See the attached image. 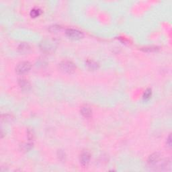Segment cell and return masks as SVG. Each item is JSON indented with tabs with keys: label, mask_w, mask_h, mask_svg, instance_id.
Returning a JSON list of instances; mask_svg holds the SVG:
<instances>
[{
	"label": "cell",
	"mask_w": 172,
	"mask_h": 172,
	"mask_svg": "<svg viewBox=\"0 0 172 172\" xmlns=\"http://www.w3.org/2000/svg\"><path fill=\"white\" fill-rule=\"evenodd\" d=\"M86 65L89 69L91 70H96L98 67V64L93 60H88L86 63Z\"/></svg>",
	"instance_id": "30bf717a"
},
{
	"label": "cell",
	"mask_w": 172,
	"mask_h": 172,
	"mask_svg": "<svg viewBox=\"0 0 172 172\" xmlns=\"http://www.w3.org/2000/svg\"><path fill=\"white\" fill-rule=\"evenodd\" d=\"M59 69H60V71L66 73L71 74L73 73L76 71V66L73 63H72L71 61H69V60H64V61H62L61 63H60L59 64Z\"/></svg>",
	"instance_id": "6da1fadb"
},
{
	"label": "cell",
	"mask_w": 172,
	"mask_h": 172,
	"mask_svg": "<svg viewBox=\"0 0 172 172\" xmlns=\"http://www.w3.org/2000/svg\"><path fill=\"white\" fill-rule=\"evenodd\" d=\"M66 35L68 36L69 38L73 40H79L81 39V38H83V35L82 32L79 31L78 30H76V29H72V28H69L66 30V32H65Z\"/></svg>",
	"instance_id": "3957f363"
},
{
	"label": "cell",
	"mask_w": 172,
	"mask_h": 172,
	"mask_svg": "<svg viewBox=\"0 0 172 172\" xmlns=\"http://www.w3.org/2000/svg\"><path fill=\"white\" fill-rule=\"evenodd\" d=\"M33 147L32 143H24L21 146V148L24 151H30Z\"/></svg>",
	"instance_id": "8fae6325"
},
{
	"label": "cell",
	"mask_w": 172,
	"mask_h": 172,
	"mask_svg": "<svg viewBox=\"0 0 172 172\" xmlns=\"http://www.w3.org/2000/svg\"><path fill=\"white\" fill-rule=\"evenodd\" d=\"M40 48L41 49L45 52L53 51L55 48V43L52 42L51 40H46L42 41V42L41 43Z\"/></svg>",
	"instance_id": "277c9868"
},
{
	"label": "cell",
	"mask_w": 172,
	"mask_h": 172,
	"mask_svg": "<svg viewBox=\"0 0 172 172\" xmlns=\"http://www.w3.org/2000/svg\"><path fill=\"white\" fill-rule=\"evenodd\" d=\"M31 68V65L28 61H23L18 63L16 67V71L18 75H23L28 73Z\"/></svg>",
	"instance_id": "7a4b0ae2"
},
{
	"label": "cell",
	"mask_w": 172,
	"mask_h": 172,
	"mask_svg": "<svg viewBox=\"0 0 172 172\" xmlns=\"http://www.w3.org/2000/svg\"><path fill=\"white\" fill-rule=\"evenodd\" d=\"M40 13H41V11L40 9L34 8L30 12V16L33 17V18H36V17H38V16H40Z\"/></svg>",
	"instance_id": "7c38bea8"
},
{
	"label": "cell",
	"mask_w": 172,
	"mask_h": 172,
	"mask_svg": "<svg viewBox=\"0 0 172 172\" xmlns=\"http://www.w3.org/2000/svg\"><path fill=\"white\" fill-rule=\"evenodd\" d=\"M167 145H168L169 147H171V136L169 137V139L167 140Z\"/></svg>",
	"instance_id": "9a60e30c"
},
{
	"label": "cell",
	"mask_w": 172,
	"mask_h": 172,
	"mask_svg": "<svg viewBox=\"0 0 172 172\" xmlns=\"http://www.w3.org/2000/svg\"><path fill=\"white\" fill-rule=\"evenodd\" d=\"M18 50L22 53H28L30 50V47L28 44L25 42L21 43V44L18 46Z\"/></svg>",
	"instance_id": "9c48e42d"
},
{
	"label": "cell",
	"mask_w": 172,
	"mask_h": 172,
	"mask_svg": "<svg viewBox=\"0 0 172 172\" xmlns=\"http://www.w3.org/2000/svg\"><path fill=\"white\" fill-rule=\"evenodd\" d=\"M18 83L20 85V88L24 91H28L30 88V84L28 80H26L25 79H19Z\"/></svg>",
	"instance_id": "ba28073f"
},
{
	"label": "cell",
	"mask_w": 172,
	"mask_h": 172,
	"mask_svg": "<svg viewBox=\"0 0 172 172\" xmlns=\"http://www.w3.org/2000/svg\"><path fill=\"white\" fill-rule=\"evenodd\" d=\"M58 155H59V157L60 160H63L65 159V153L63 151H61V150H60V151L58 152Z\"/></svg>",
	"instance_id": "5bb4252c"
},
{
	"label": "cell",
	"mask_w": 172,
	"mask_h": 172,
	"mask_svg": "<svg viewBox=\"0 0 172 172\" xmlns=\"http://www.w3.org/2000/svg\"><path fill=\"white\" fill-rule=\"evenodd\" d=\"M152 92H151V89H147L145 92L144 93L143 95V99L144 100H148L150 99L151 96Z\"/></svg>",
	"instance_id": "4fadbf2b"
},
{
	"label": "cell",
	"mask_w": 172,
	"mask_h": 172,
	"mask_svg": "<svg viewBox=\"0 0 172 172\" xmlns=\"http://www.w3.org/2000/svg\"><path fill=\"white\" fill-rule=\"evenodd\" d=\"M80 112L81 114L86 118H90L92 114V111L90 107H89V106L87 105L82 106Z\"/></svg>",
	"instance_id": "52a82bcc"
},
{
	"label": "cell",
	"mask_w": 172,
	"mask_h": 172,
	"mask_svg": "<svg viewBox=\"0 0 172 172\" xmlns=\"http://www.w3.org/2000/svg\"><path fill=\"white\" fill-rule=\"evenodd\" d=\"M89 160H90V154L88 152H83L81 155L80 162L83 166H87L89 163Z\"/></svg>",
	"instance_id": "8992f818"
},
{
	"label": "cell",
	"mask_w": 172,
	"mask_h": 172,
	"mask_svg": "<svg viewBox=\"0 0 172 172\" xmlns=\"http://www.w3.org/2000/svg\"><path fill=\"white\" fill-rule=\"evenodd\" d=\"M161 159V155L159 153H153L152 155H151L148 158V163L149 165H155L157 163H158L159 161Z\"/></svg>",
	"instance_id": "5b68a950"
}]
</instances>
